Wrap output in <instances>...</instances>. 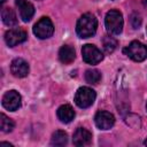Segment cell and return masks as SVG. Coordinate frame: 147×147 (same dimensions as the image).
<instances>
[{"label":"cell","instance_id":"cell-1","mask_svg":"<svg viewBox=\"0 0 147 147\" xmlns=\"http://www.w3.org/2000/svg\"><path fill=\"white\" fill-rule=\"evenodd\" d=\"M96 28H98V21L95 16L91 13H86L83 16H80V18L78 20L76 25V31L80 38H90L96 32Z\"/></svg>","mask_w":147,"mask_h":147},{"label":"cell","instance_id":"cell-2","mask_svg":"<svg viewBox=\"0 0 147 147\" xmlns=\"http://www.w3.org/2000/svg\"><path fill=\"white\" fill-rule=\"evenodd\" d=\"M105 24L107 28V31L111 34H119L123 31V15L119 10L111 9L107 13L105 18Z\"/></svg>","mask_w":147,"mask_h":147},{"label":"cell","instance_id":"cell-3","mask_svg":"<svg viewBox=\"0 0 147 147\" xmlns=\"http://www.w3.org/2000/svg\"><path fill=\"white\" fill-rule=\"evenodd\" d=\"M124 53L133 61L141 62L147 59V46L138 40H133L124 48Z\"/></svg>","mask_w":147,"mask_h":147},{"label":"cell","instance_id":"cell-4","mask_svg":"<svg viewBox=\"0 0 147 147\" xmlns=\"http://www.w3.org/2000/svg\"><path fill=\"white\" fill-rule=\"evenodd\" d=\"M95 98H96V94L92 88L87 86H83L77 90L75 95V102L79 108H88L90 106L93 105V102L95 101Z\"/></svg>","mask_w":147,"mask_h":147},{"label":"cell","instance_id":"cell-5","mask_svg":"<svg viewBox=\"0 0 147 147\" xmlns=\"http://www.w3.org/2000/svg\"><path fill=\"white\" fill-rule=\"evenodd\" d=\"M54 32V25L48 17H41L33 26V33L39 39H47L52 37Z\"/></svg>","mask_w":147,"mask_h":147},{"label":"cell","instance_id":"cell-6","mask_svg":"<svg viewBox=\"0 0 147 147\" xmlns=\"http://www.w3.org/2000/svg\"><path fill=\"white\" fill-rule=\"evenodd\" d=\"M82 55H83V60L88 64H96L101 62L103 59L101 51L96 46L91 45V44H86L83 46Z\"/></svg>","mask_w":147,"mask_h":147},{"label":"cell","instance_id":"cell-7","mask_svg":"<svg viewBox=\"0 0 147 147\" xmlns=\"http://www.w3.org/2000/svg\"><path fill=\"white\" fill-rule=\"evenodd\" d=\"M22 99L17 91L11 90L3 94L2 96V106L9 111H15L21 107Z\"/></svg>","mask_w":147,"mask_h":147},{"label":"cell","instance_id":"cell-8","mask_svg":"<svg viewBox=\"0 0 147 147\" xmlns=\"http://www.w3.org/2000/svg\"><path fill=\"white\" fill-rule=\"evenodd\" d=\"M26 32L22 29H10L5 33V41L9 47H14L26 40Z\"/></svg>","mask_w":147,"mask_h":147},{"label":"cell","instance_id":"cell-9","mask_svg":"<svg viewBox=\"0 0 147 147\" xmlns=\"http://www.w3.org/2000/svg\"><path fill=\"white\" fill-rule=\"evenodd\" d=\"M94 122H95V125L99 129H101V130H109L115 124V117L109 111L100 110V111H98L95 114Z\"/></svg>","mask_w":147,"mask_h":147},{"label":"cell","instance_id":"cell-10","mask_svg":"<svg viewBox=\"0 0 147 147\" xmlns=\"http://www.w3.org/2000/svg\"><path fill=\"white\" fill-rule=\"evenodd\" d=\"M15 5L18 9L20 16L24 22H29L33 14H34V7L33 5L28 0H15Z\"/></svg>","mask_w":147,"mask_h":147},{"label":"cell","instance_id":"cell-11","mask_svg":"<svg viewBox=\"0 0 147 147\" xmlns=\"http://www.w3.org/2000/svg\"><path fill=\"white\" fill-rule=\"evenodd\" d=\"M10 71L15 77L23 78V77L29 75L30 68H29V64L25 60H23L21 57H17V59L13 60V62L10 64Z\"/></svg>","mask_w":147,"mask_h":147},{"label":"cell","instance_id":"cell-12","mask_svg":"<svg viewBox=\"0 0 147 147\" xmlns=\"http://www.w3.org/2000/svg\"><path fill=\"white\" fill-rule=\"evenodd\" d=\"M92 141V133L84 129V127H78L74 136H72V142L75 146H87Z\"/></svg>","mask_w":147,"mask_h":147},{"label":"cell","instance_id":"cell-13","mask_svg":"<svg viewBox=\"0 0 147 147\" xmlns=\"http://www.w3.org/2000/svg\"><path fill=\"white\" fill-rule=\"evenodd\" d=\"M56 114H57L59 119L61 122H63V123H69L75 117V111H74V109H72V107L70 105H62V106H60L57 108Z\"/></svg>","mask_w":147,"mask_h":147},{"label":"cell","instance_id":"cell-14","mask_svg":"<svg viewBox=\"0 0 147 147\" xmlns=\"http://www.w3.org/2000/svg\"><path fill=\"white\" fill-rule=\"evenodd\" d=\"M76 57V53H75V49L71 47V46H68V45H63L60 51H59V59L62 63L64 64H69L71 63Z\"/></svg>","mask_w":147,"mask_h":147},{"label":"cell","instance_id":"cell-15","mask_svg":"<svg viewBox=\"0 0 147 147\" xmlns=\"http://www.w3.org/2000/svg\"><path fill=\"white\" fill-rule=\"evenodd\" d=\"M1 17H2V22L3 24H6L7 26H15L17 24V17L15 11L11 8H2L1 10Z\"/></svg>","mask_w":147,"mask_h":147},{"label":"cell","instance_id":"cell-16","mask_svg":"<svg viewBox=\"0 0 147 147\" xmlns=\"http://www.w3.org/2000/svg\"><path fill=\"white\" fill-rule=\"evenodd\" d=\"M68 142V134L64 131L57 130L52 134L51 144L53 146H64Z\"/></svg>","mask_w":147,"mask_h":147},{"label":"cell","instance_id":"cell-17","mask_svg":"<svg viewBox=\"0 0 147 147\" xmlns=\"http://www.w3.org/2000/svg\"><path fill=\"white\" fill-rule=\"evenodd\" d=\"M0 118H1V119H0V127H1V131H2V132H6V133L13 131V129H14V126H15L14 121H13L11 118L7 117L5 114H1V115H0Z\"/></svg>","mask_w":147,"mask_h":147},{"label":"cell","instance_id":"cell-18","mask_svg":"<svg viewBox=\"0 0 147 147\" xmlns=\"http://www.w3.org/2000/svg\"><path fill=\"white\" fill-rule=\"evenodd\" d=\"M102 44H103V49H105V52L107 54L113 53L117 47V40L115 38L110 37V36L105 37L103 40H102Z\"/></svg>","mask_w":147,"mask_h":147},{"label":"cell","instance_id":"cell-19","mask_svg":"<svg viewBox=\"0 0 147 147\" xmlns=\"http://www.w3.org/2000/svg\"><path fill=\"white\" fill-rule=\"evenodd\" d=\"M85 79L90 84H98L101 79V74L96 69H88L85 72Z\"/></svg>","mask_w":147,"mask_h":147},{"label":"cell","instance_id":"cell-20","mask_svg":"<svg viewBox=\"0 0 147 147\" xmlns=\"http://www.w3.org/2000/svg\"><path fill=\"white\" fill-rule=\"evenodd\" d=\"M6 1H7V0H1V3H5Z\"/></svg>","mask_w":147,"mask_h":147},{"label":"cell","instance_id":"cell-21","mask_svg":"<svg viewBox=\"0 0 147 147\" xmlns=\"http://www.w3.org/2000/svg\"><path fill=\"white\" fill-rule=\"evenodd\" d=\"M145 145H147V139H146V140H145Z\"/></svg>","mask_w":147,"mask_h":147},{"label":"cell","instance_id":"cell-22","mask_svg":"<svg viewBox=\"0 0 147 147\" xmlns=\"http://www.w3.org/2000/svg\"><path fill=\"white\" fill-rule=\"evenodd\" d=\"M146 107H147V105H146Z\"/></svg>","mask_w":147,"mask_h":147}]
</instances>
